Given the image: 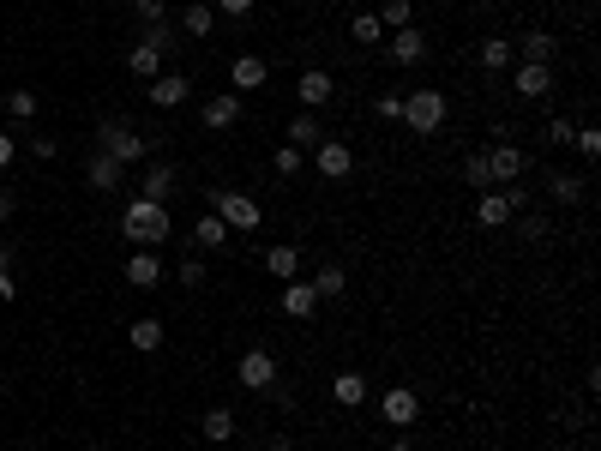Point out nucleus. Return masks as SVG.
Instances as JSON below:
<instances>
[{
  "label": "nucleus",
  "mask_w": 601,
  "mask_h": 451,
  "mask_svg": "<svg viewBox=\"0 0 601 451\" xmlns=\"http://www.w3.org/2000/svg\"><path fill=\"white\" fill-rule=\"evenodd\" d=\"M121 229H127V241H132V247H163V241L174 235L169 205L139 199V193H132V199H127V211H121Z\"/></svg>",
  "instance_id": "f257e3e1"
},
{
  "label": "nucleus",
  "mask_w": 601,
  "mask_h": 451,
  "mask_svg": "<svg viewBox=\"0 0 601 451\" xmlns=\"http://www.w3.org/2000/svg\"><path fill=\"white\" fill-rule=\"evenodd\" d=\"M349 37H355V43H379L385 25H379V13H355V18H349Z\"/></svg>",
  "instance_id": "2f4dec72"
},
{
  "label": "nucleus",
  "mask_w": 601,
  "mask_h": 451,
  "mask_svg": "<svg viewBox=\"0 0 601 451\" xmlns=\"http://www.w3.org/2000/svg\"><path fill=\"white\" fill-rule=\"evenodd\" d=\"M572 121H565V115H554V121H547V145H572Z\"/></svg>",
  "instance_id": "e433bc0d"
},
{
  "label": "nucleus",
  "mask_w": 601,
  "mask_h": 451,
  "mask_svg": "<svg viewBox=\"0 0 601 451\" xmlns=\"http://www.w3.org/2000/svg\"><path fill=\"white\" fill-rule=\"evenodd\" d=\"M199 121H205V132H223V127H235V121H241V97H235V90L211 97V102L199 109Z\"/></svg>",
  "instance_id": "1a4fd4ad"
},
{
  "label": "nucleus",
  "mask_w": 601,
  "mask_h": 451,
  "mask_svg": "<svg viewBox=\"0 0 601 451\" xmlns=\"http://www.w3.org/2000/svg\"><path fill=\"white\" fill-rule=\"evenodd\" d=\"M13 295H18V283L6 277V265H0V301H13Z\"/></svg>",
  "instance_id": "a18cd8bd"
},
{
  "label": "nucleus",
  "mask_w": 601,
  "mask_h": 451,
  "mask_svg": "<svg viewBox=\"0 0 601 451\" xmlns=\"http://www.w3.org/2000/svg\"><path fill=\"white\" fill-rule=\"evenodd\" d=\"M403 121H409V132H439L445 127V97L439 90H416V97H403Z\"/></svg>",
  "instance_id": "7ed1b4c3"
},
{
  "label": "nucleus",
  "mask_w": 601,
  "mask_h": 451,
  "mask_svg": "<svg viewBox=\"0 0 601 451\" xmlns=\"http://www.w3.org/2000/svg\"><path fill=\"white\" fill-rule=\"evenodd\" d=\"M144 132L127 127V121H102V157H115L121 169H132V163H144Z\"/></svg>",
  "instance_id": "f03ea898"
},
{
  "label": "nucleus",
  "mask_w": 601,
  "mask_h": 451,
  "mask_svg": "<svg viewBox=\"0 0 601 451\" xmlns=\"http://www.w3.org/2000/svg\"><path fill=\"white\" fill-rule=\"evenodd\" d=\"M121 175H127V169H121L115 157H102V151L90 157V187H97V193H115V187H121Z\"/></svg>",
  "instance_id": "5701e85b"
},
{
  "label": "nucleus",
  "mask_w": 601,
  "mask_h": 451,
  "mask_svg": "<svg viewBox=\"0 0 601 451\" xmlns=\"http://www.w3.org/2000/svg\"><path fill=\"white\" fill-rule=\"evenodd\" d=\"M391 60H397V67H421V60H427V37H421L416 25L397 30V37H391Z\"/></svg>",
  "instance_id": "2eb2a0df"
},
{
  "label": "nucleus",
  "mask_w": 601,
  "mask_h": 451,
  "mask_svg": "<svg viewBox=\"0 0 601 451\" xmlns=\"http://www.w3.org/2000/svg\"><path fill=\"white\" fill-rule=\"evenodd\" d=\"M572 145L584 151L589 163H596V157H601V132H596V127H577V132H572Z\"/></svg>",
  "instance_id": "c9c22d12"
},
{
  "label": "nucleus",
  "mask_w": 601,
  "mask_h": 451,
  "mask_svg": "<svg viewBox=\"0 0 601 451\" xmlns=\"http://www.w3.org/2000/svg\"><path fill=\"white\" fill-rule=\"evenodd\" d=\"M511 217H517V205L505 199V193H493V187H487L481 199H475V229H505Z\"/></svg>",
  "instance_id": "6e6552de"
},
{
  "label": "nucleus",
  "mask_w": 601,
  "mask_h": 451,
  "mask_svg": "<svg viewBox=\"0 0 601 451\" xmlns=\"http://www.w3.org/2000/svg\"><path fill=\"white\" fill-rule=\"evenodd\" d=\"M511 55H517L511 37H487V43H481V67H487V73H505V67H511Z\"/></svg>",
  "instance_id": "a878e982"
},
{
  "label": "nucleus",
  "mask_w": 601,
  "mask_h": 451,
  "mask_svg": "<svg viewBox=\"0 0 601 451\" xmlns=\"http://www.w3.org/2000/svg\"><path fill=\"white\" fill-rule=\"evenodd\" d=\"M13 157H18V145H13V132H0V169H13Z\"/></svg>",
  "instance_id": "c03bdc74"
},
{
  "label": "nucleus",
  "mask_w": 601,
  "mask_h": 451,
  "mask_svg": "<svg viewBox=\"0 0 601 451\" xmlns=\"http://www.w3.org/2000/svg\"><path fill=\"white\" fill-rule=\"evenodd\" d=\"M463 181H469L475 193L493 187V175H487V151H469V157H463Z\"/></svg>",
  "instance_id": "7c9ffc66"
},
{
  "label": "nucleus",
  "mask_w": 601,
  "mask_h": 451,
  "mask_svg": "<svg viewBox=\"0 0 601 451\" xmlns=\"http://www.w3.org/2000/svg\"><path fill=\"white\" fill-rule=\"evenodd\" d=\"M0 217H13V193L0 187Z\"/></svg>",
  "instance_id": "49530a36"
},
{
  "label": "nucleus",
  "mask_w": 601,
  "mask_h": 451,
  "mask_svg": "<svg viewBox=\"0 0 601 451\" xmlns=\"http://www.w3.org/2000/svg\"><path fill=\"white\" fill-rule=\"evenodd\" d=\"M517 90H523V97H547V90H554V73L523 60V67H517Z\"/></svg>",
  "instance_id": "bb28decb"
},
{
  "label": "nucleus",
  "mask_w": 601,
  "mask_h": 451,
  "mask_svg": "<svg viewBox=\"0 0 601 451\" xmlns=\"http://www.w3.org/2000/svg\"><path fill=\"white\" fill-rule=\"evenodd\" d=\"M18 451H37V446H18Z\"/></svg>",
  "instance_id": "09e8293b"
},
{
  "label": "nucleus",
  "mask_w": 601,
  "mask_h": 451,
  "mask_svg": "<svg viewBox=\"0 0 601 451\" xmlns=\"http://www.w3.org/2000/svg\"><path fill=\"white\" fill-rule=\"evenodd\" d=\"M211 211H216L223 223H229V229H258V217H265V211H258V205L247 199V193H223V187L211 193Z\"/></svg>",
  "instance_id": "20e7f679"
},
{
  "label": "nucleus",
  "mask_w": 601,
  "mask_h": 451,
  "mask_svg": "<svg viewBox=\"0 0 601 451\" xmlns=\"http://www.w3.org/2000/svg\"><path fill=\"white\" fill-rule=\"evenodd\" d=\"M295 97H300V109H325V102H331V73L307 67V73L295 79Z\"/></svg>",
  "instance_id": "4468645a"
},
{
  "label": "nucleus",
  "mask_w": 601,
  "mask_h": 451,
  "mask_svg": "<svg viewBox=\"0 0 601 451\" xmlns=\"http://www.w3.org/2000/svg\"><path fill=\"white\" fill-rule=\"evenodd\" d=\"M379 415H385L391 427H416L421 422V397L409 392V385H391V392L379 397Z\"/></svg>",
  "instance_id": "423d86ee"
},
{
  "label": "nucleus",
  "mask_w": 601,
  "mask_h": 451,
  "mask_svg": "<svg viewBox=\"0 0 601 451\" xmlns=\"http://www.w3.org/2000/svg\"><path fill=\"white\" fill-rule=\"evenodd\" d=\"M127 6L144 18V25H163V0H127Z\"/></svg>",
  "instance_id": "58836bf2"
},
{
  "label": "nucleus",
  "mask_w": 601,
  "mask_h": 451,
  "mask_svg": "<svg viewBox=\"0 0 601 451\" xmlns=\"http://www.w3.org/2000/svg\"><path fill=\"white\" fill-rule=\"evenodd\" d=\"M277 175H300V151L295 145H277Z\"/></svg>",
  "instance_id": "4c0bfd02"
},
{
  "label": "nucleus",
  "mask_w": 601,
  "mask_h": 451,
  "mask_svg": "<svg viewBox=\"0 0 601 451\" xmlns=\"http://www.w3.org/2000/svg\"><path fill=\"white\" fill-rule=\"evenodd\" d=\"M0 265H6V253H0Z\"/></svg>",
  "instance_id": "8fccbe9b"
},
{
  "label": "nucleus",
  "mask_w": 601,
  "mask_h": 451,
  "mask_svg": "<svg viewBox=\"0 0 601 451\" xmlns=\"http://www.w3.org/2000/svg\"><path fill=\"white\" fill-rule=\"evenodd\" d=\"M235 379H241L247 392H271L277 385V355L271 350H247L241 362H235Z\"/></svg>",
  "instance_id": "39448f33"
},
{
  "label": "nucleus",
  "mask_w": 601,
  "mask_h": 451,
  "mask_svg": "<svg viewBox=\"0 0 601 451\" xmlns=\"http://www.w3.org/2000/svg\"><path fill=\"white\" fill-rule=\"evenodd\" d=\"M132 350H139V355H157L163 350V320H132Z\"/></svg>",
  "instance_id": "c85d7f7f"
},
{
  "label": "nucleus",
  "mask_w": 601,
  "mask_h": 451,
  "mask_svg": "<svg viewBox=\"0 0 601 451\" xmlns=\"http://www.w3.org/2000/svg\"><path fill=\"white\" fill-rule=\"evenodd\" d=\"M547 193H554L559 205H577V199H584V181H577V175H554V181H547Z\"/></svg>",
  "instance_id": "473e14b6"
},
{
  "label": "nucleus",
  "mask_w": 601,
  "mask_h": 451,
  "mask_svg": "<svg viewBox=\"0 0 601 451\" xmlns=\"http://www.w3.org/2000/svg\"><path fill=\"white\" fill-rule=\"evenodd\" d=\"M283 313H289V320H313V313H319L313 283H283Z\"/></svg>",
  "instance_id": "f3484780"
},
{
  "label": "nucleus",
  "mask_w": 601,
  "mask_h": 451,
  "mask_svg": "<svg viewBox=\"0 0 601 451\" xmlns=\"http://www.w3.org/2000/svg\"><path fill=\"white\" fill-rule=\"evenodd\" d=\"M379 25H385V30H409V0H385Z\"/></svg>",
  "instance_id": "f704fd0d"
},
{
  "label": "nucleus",
  "mask_w": 601,
  "mask_h": 451,
  "mask_svg": "<svg viewBox=\"0 0 601 451\" xmlns=\"http://www.w3.org/2000/svg\"><path fill=\"white\" fill-rule=\"evenodd\" d=\"M6 115L30 121V115H37V90H13V97H6Z\"/></svg>",
  "instance_id": "72a5a7b5"
},
{
  "label": "nucleus",
  "mask_w": 601,
  "mask_h": 451,
  "mask_svg": "<svg viewBox=\"0 0 601 451\" xmlns=\"http://www.w3.org/2000/svg\"><path fill=\"white\" fill-rule=\"evenodd\" d=\"M487 175L500 181V187H511V181L523 175V151H517V145H493V151H487Z\"/></svg>",
  "instance_id": "9d476101"
},
{
  "label": "nucleus",
  "mask_w": 601,
  "mask_h": 451,
  "mask_svg": "<svg viewBox=\"0 0 601 451\" xmlns=\"http://www.w3.org/2000/svg\"><path fill=\"white\" fill-rule=\"evenodd\" d=\"M163 55H169V48L132 43V48H127V73H132V79H163Z\"/></svg>",
  "instance_id": "f8f14e48"
},
{
  "label": "nucleus",
  "mask_w": 601,
  "mask_h": 451,
  "mask_svg": "<svg viewBox=\"0 0 601 451\" xmlns=\"http://www.w3.org/2000/svg\"><path fill=\"white\" fill-rule=\"evenodd\" d=\"M193 241H199L205 253H216V247H229V223L216 217V211H205L199 223H193Z\"/></svg>",
  "instance_id": "a211bd4d"
},
{
  "label": "nucleus",
  "mask_w": 601,
  "mask_h": 451,
  "mask_svg": "<svg viewBox=\"0 0 601 451\" xmlns=\"http://www.w3.org/2000/svg\"><path fill=\"white\" fill-rule=\"evenodd\" d=\"M313 169H319L325 181H343L349 169H355V151L337 145V139H319V145H313Z\"/></svg>",
  "instance_id": "0eeeda50"
},
{
  "label": "nucleus",
  "mask_w": 601,
  "mask_h": 451,
  "mask_svg": "<svg viewBox=\"0 0 601 451\" xmlns=\"http://www.w3.org/2000/svg\"><path fill=\"white\" fill-rule=\"evenodd\" d=\"M331 397H337L343 409H361V404H367V379H361V373H337V379H331Z\"/></svg>",
  "instance_id": "aec40b11"
},
{
  "label": "nucleus",
  "mask_w": 601,
  "mask_h": 451,
  "mask_svg": "<svg viewBox=\"0 0 601 451\" xmlns=\"http://www.w3.org/2000/svg\"><path fill=\"white\" fill-rule=\"evenodd\" d=\"M517 229H523V241H547V217H523Z\"/></svg>",
  "instance_id": "a19ab883"
},
{
  "label": "nucleus",
  "mask_w": 601,
  "mask_h": 451,
  "mask_svg": "<svg viewBox=\"0 0 601 451\" xmlns=\"http://www.w3.org/2000/svg\"><path fill=\"white\" fill-rule=\"evenodd\" d=\"M127 283H132V289H157V283H163V265H157V253H151V247H132Z\"/></svg>",
  "instance_id": "9b49d317"
},
{
  "label": "nucleus",
  "mask_w": 601,
  "mask_h": 451,
  "mask_svg": "<svg viewBox=\"0 0 601 451\" xmlns=\"http://www.w3.org/2000/svg\"><path fill=\"white\" fill-rule=\"evenodd\" d=\"M379 121H403V97H397V90H385V97H379Z\"/></svg>",
  "instance_id": "ea45409f"
},
{
  "label": "nucleus",
  "mask_w": 601,
  "mask_h": 451,
  "mask_svg": "<svg viewBox=\"0 0 601 451\" xmlns=\"http://www.w3.org/2000/svg\"><path fill=\"white\" fill-rule=\"evenodd\" d=\"M199 434L211 439V446H223V439H235V415H229V409H205Z\"/></svg>",
  "instance_id": "cd10ccee"
},
{
  "label": "nucleus",
  "mask_w": 601,
  "mask_h": 451,
  "mask_svg": "<svg viewBox=\"0 0 601 451\" xmlns=\"http://www.w3.org/2000/svg\"><path fill=\"white\" fill-rule=\"evenodd\" d=\"M211 25H216V6H205V0L181 13V30H186V37H211Z\"/></svg>",
  "instance_id": "c756f323"
},
{
  "label": "nucleus",
  "mask_w": 601,
  "mask_h": 451,
  "mask_svg": "<svg viewBox=\"0 0 601 451\" xmlns=\"http://www.w3.org/2000/svg\"><path fill=\"white\" fill-rule=\"evenodd\" d=\"M265 79H271V67H265L258 55H241V60L229 67V85H235V97H241V90H258Z\"/></svg>",
  "instance_id": "dca6fc26"
},
{
  "label": "nucleus",
  "mask_w": 601,
  "mask_h": 451,
  "mask_svg": "<svg viewBox=\"0 0 601 451\" xmlns=\"http://www.w3.org/2000/svg\"><path fill=\"white\" fill-rule=\"evenodd\" d=\"M169 193H174V169H169V163H151V169H144V187H139V199H157V205H169Z\"/></svg>",
  "instance_id": "6ab92c4d"
},
{
  "label": "nucleus",
  "mask_w": 601,
  "mask_h": 451,
  "mask_svg": "<svg viewBox=\"0 0 601 451\" xmlns=\"http://www.w3.org/2000/svg\"><path fill=\"white\" fill-rule=\"evenodd\" d=\"M216 13H229V18H247V13H253V0H216Z\"/></svg>",
  "instance_id": "37998d69"
},
{
  "label": "nucleus",
  "mask_w": 601,
  "mask_h": 451,
  "mask_svg": "<svg viewBox=\"0 0 601 451\" xmlns=\"http://www.w3.org/2000/svg\"><path fill=\"white\" fill-rule=\"evenodd\" d=\"M391 451H416V439H397V446H391Z\"/></svg>",
  "instance_id": "de8ad7c7"
},
{
  "label": "nucleus",
  "mask_w": 601,
  "mask_h": 451,
  "mask_svg": "<svg viewBox=\"0 0 601 451\" xmlns=\"http://www.w3.org/2000/svg\"><path fill=\"white\" fill-rule=\"evenodd\" d=\"M511 48H523V60H530V67H547V60H554V37H547V30H530V37H517Z\"/></svg>",
  "instance_id": "412c9836"
},
{
  "label": "nucleus",
  "mask_w": 601,
  "mask_h": 451,
  "mask_svg": "<svg viewBox=\"0 0 601 451\" xmlns=\"http://www.w3.org/2000/svg\"><path fill=\"white\" fill-rule=\"evenodd\" d=\"M186 97H193V79H181V73L151 79V102H157V109H181Z\"/></svg>",
  "instance_id": "ddd939ff"
},
{
  "label": "nucleus",
  "mask_w": 601,
  "mask_h": 451,
  "mask_svg": "<svg viewBox=\"0 0 601 451\" xmlns=\"http://www.w3.org/2000/svg\"><path fill=\"white\" fill-rule=\"evenodd\" d=\"M307 283H313V295H319V301H337V295L349 289V277L337 271V265H319V271L307 277Z\"/></svg>",
  "instance_id": "4be33fe9"
},
{
  "label": "nucleus",
  "mask_w": 601,
  "mask_h": 451,
  "mask_svg": "<svg viewBox=\"0 0 601 451\" xmlns=\"http://www.w3.org/2000/svg\"><path fill=\"white\" fill-rule=\"evenodd\" d=\"M319 139H325V127H319L313 109H307V115H295V127H289V145H295V151H313Z\"/></svg>",
  "instance_id": "b1692460"
},
{
  "label": "nucleus",
  "mask_w": 601,
  "mask_h": 451,
  "mask_svg": "<svg viewBox=\"0 0 601 451\" xmlns=\"http://www.w3.org/2000/svg\"><path fill=\"white\" fill-rule=\"evenodd\" d=\"M181 283H186V289H199V283H205V265L186 259V265H181Z\"/></svg>",
  "instance_id": "79ce46f5"
},
{
  "label": "nucleus",
  "mask_w": 601,
  "mask_h": 451,
  "mask_svg": "<svg viewBox=\"0 0 601 451\" xmlns=\"http://www.w3.org/2000/svg\"><path fill=\"white\" fill-rule=\"evenodd\" d=\"M265 271H271L277 283H295V271H300V253H295V247H271V253H265Z\"/></svg>",
  "instance_id": "393cba45"
}]
</instances>
